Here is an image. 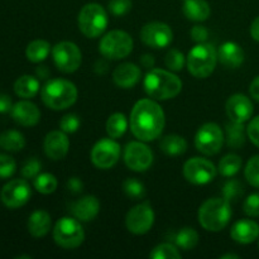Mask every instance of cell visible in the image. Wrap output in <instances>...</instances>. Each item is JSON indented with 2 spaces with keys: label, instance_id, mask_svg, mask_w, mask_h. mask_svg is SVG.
Returning a JSON list of instances; mask_svg holds the SVG:
<instances>
[{
  "label": "cell",
  "instance_id": "4316f807",
  "mask_svg": "<svg viewBox=\"0 0 259 259\" xmlns=\"http://www.w3.org/2000/svg\"><path fill=\"white\" fill-rule=\"evenodd\" d=\"M162 152L167 156L176 157L181 156L187 151V142L186 139L182 137L176 136V134H171V136H166L159 143Z\"/></svg>",
  "mask_w": 259,
  "mask_h": 259
},
{
  "label": "cell",
  "instance_id": "30bf717a",
  "mask_svg": "<svg viewBox=\"0 0 259 259\" xmlns=\"http://www.w3.org/2000/svg\"><path fill=\"white\" fill-rule=\"evenodd\" d=\"M52 56L56 67L63 73H72L77 71L82 61L80 48L72 42L57 43L53 47Z\"/></svg>",
  "mask_w": 259,
  "mask_h": 259
},
{
  "label": "cell",
  "instance_id": "db71d44e",
  "mask_svg": "<svg viewBox=\"0 0 259 259\" xmlns=\"http://www.w3.org/2000/svg\"><path fill=\"white\" fill-rule=\"evenodd\" d=\"M222 258H223V259H228V258H234V259H238V258H239V255H237V254H232V253H229V254H224V255H222Z\"/></svg>",
  "mask_w": 259,
  "mask_h": 259
},
{
  "label": "cell",
  "instance_id": "7c38bea8",
  "mask_svg": "<svg viewBox=\"0 0 259 259\" xmlns=\"http://www.w3.org/2000/svg\"><path fill=\"white\" fill-rule=\"evenodd\" d=\"M184 176L192 185H206L217 177V168L207 159L195 157L185 163Z\"/></svg>",
  "mask_w": 259,
  "mask_h": 259
},
{
  "label": "cell",
  "instance_id": "ba28073f",
  "mask_svg": "<svg viewBox=\"0 0 259 259\" xmlns=\"http://www.w3.org/2000/svg\"><path fill=\"white\" fill-rule=\"evenodd\" d=\"M99 51L109 60H121L133 51V39L124 30H111L101 38Z\"/></svg>",
  "mask_w": 259,
  "mask_h": 259
},
{
  "label": "cell",
  "instance_id": "b9f144b4",
  "mask_svg": "<svg viewBox=\"0 0 259 259\" xmlns=\"http://www.w3.org/2000/svg\"><path fill=\"white\" fill-rule=\"evenodd\" d=\"M80 119L75 114H67L63 116L60 121V128L61 131L65 133H75L78 128H80Z\"/></svg>",
  "mask_w": 259,
  "mask_h": 259
},
{
  "label": "cell",
  "instance_id": "e0dca14e",
  "mask_svg": "<svg viewBox=\"0 0 259 259\" xmlns=\"http://www.w3.org/2000/svg\"><path fill=\"white\" fill-rule=\"evenodd\" d=\"M225 109H227V114L230 120L238 121V123H245L253 115L252 101L242 94H235L230 96L228 99Z\"/></svg>",
  "mask_w": 259,
  "mask_h": 259
},
{
  "label": "cell",
  "instance_id": "f35d334b",
  "mask_svg": "<svg viewBox=\"0 0 259 259\" xmlns=\"http://www.w3.org/2000/svg\"><path fill=\"white\" fill-rule=\"evenodd\" d=\"M185 62H186V60H185L184 53L179 50H175V48L169 50L167 52L166 58H164V63H166L167 67L171 71H176V72L184 68Z\"/></svg>",
  "mask_w": 259,
  "mask_h": 259
},
{
  "label": "cell",
  "instance_id": "60d3db41",
  "mask_svg": "<svg viewBox=\"0 0 259 259\" xmlns=\"http://www.w3.org/2000/svg\"><path fill=\"white\" fill-rule=\"evenodd\" d=\"M132 9V0H110L109 10L115 17H123Z\"/></svg>",
  "mask_w": 259,
  "mask_h": 259
},
{
  "label": "cell",
  "instance_id": "7dc6e473",
  "mask_svg": "<svg viewBox=\"0 0 259 259\" xmlns=\"http://www.w3.org/2000/svg\"><path fill=\"white\" fill-rule=\"evenodd\" d=\"M67 189L70 190L72 194H80L83 190V182L77 177H72L67 181Z\"/></svg>",
  "mask_w": 259,
  "mask_h": 259
},
{
  "label": "cell",
  "instance_id": "8d00e7d4",
  "mask_svg": "<svg viewBox=\"0 0 259 259\" xmlns=\"http://www.w3.org/2000/svg\"><path fill=\"white\" fill-rule=\"evenodd\" d=\"M244 194V186L237 180H230L223 187V197L229 202L237 201Z\"/></svg>",
  "mask_w": 259,
  "mask_h": 259
},
{
  "label": "cell",
  "instance_id": "603a6c76",
  "mask_svg": "<svg viewBox=\"0 0 259 259\" xmlns=\"http://www.w3.org/2000/svg\"><path fill=\"white\" fill-rule=\"evenodd\" d=\"M218 60L227 68H238L244 62V51L238 43L225 42L218 51Z\"/></svg>",
  "mask_w": 259,
  "mask_h": 259
},
{
  "label": "cell",
  "instance_id": "74e56055",
  "mask_svg": "<svg viewBox=\"0 0 259 259\" xmlns=\"http://www.w3.org/2000/svg\"><path fill=\"white\" fill-rule=\"evenodd\" d=\"M244 175L249 185L259 189V156H254L248 161Z\"/></svg>",
  "mask_w": 259,
  "mask_h": 259
},
{
  "label": "cell",
  "instance_id": "ee69618b",
  "mask_svg": "<svg viewBox=\"0 0 259 259\" xmlns=\"http://www.w3.org/2000/svg\"><path fill=\"white\" fill-rule=\"evenodd\" d=\"M40 168H42V164H40V162L38 159H28L22 168V176L24 179H35L39 175Z\"/></svg>",
  "mask_w": 259,
  "mask_h": 259
},
{
  "label": "cell",
  "instance_id": "8992f818",
  "mask_svg": "<svg viewBox=\"0 0 259 259\" xmlns=\"http://www.w3.org/2000/svg\"><path fill=\"white\" fill-rule=\"evenodd\" d=\"M108 13L96 3H90L82 7L78 13V28L89 38H96L105 32L108 27Z\"/></svg>",
  "mask_w": 259,
  "mask_h": 259
},
{
  "label": "cell",
  "instance_id": "9a60e30c",
  "mask_svg": "<svg viewBox=\"0 0 259 259\" xmlns=\"http://www.w3.org/2000/svg\"><path fill=\"white\" fill-rule=\"evenodd\" d=\"M120 157V146L113 139H101L91 151V161L96 167L103 169L115 166Z\"/></svg>",
  "mask_w": 259,
  "mask_h": 259
},
{
  "label": "cell",
  "instance_id": "4dcf8cb0",
  "mask_svg": "<svg viewBox=\"0 0 259 259\" xmlns=\"http://www.w3.org/2000/svg\"><path fill=\"white\" fill-rule=\"evenodd\" d=\"M126 128H128V120H126V116L121 113L113 114L109 116L108 121H106V132H108L109 137L113 139L123 137L126 132Z\"/></svg>",
  "mask_w": 259,
  "mask_h": 259
},
{
  "label": "cell",
  "instance_id": "836d02e7",
  "mask_svg": "<svg viewBox=\"0 0 259 259\" xmlns=\"http://www.w3.org/2000/svg\"><path fill=\"white\" fill-rule=\"evenodd\" d=\"M34 189L43 195H50L57 189V179L51 174H40L34 179Z\"/></svg>",
  "mask_w": 259,
  "mask_h": 259
},
{
  "label": "cell",
  "instance_id": "83f0119b",
  "mask_svg": "<svg viewBox=\"0 0 259 259\" xmlns=\"http://www.w3.org/2000/svg\"><path fill=\"white\" fill-rule=\"evenodd\" d=\"M25 138L18 131H5L0 134V148L8 152H19L24 148Z\"/></svg>",
  "mask_w": 259,
  "mask_h": 259
},
{
  "label": "cell",
  "instance_id": "6da1fadb",
  "mask_svg": "<svg viewBox=\"0 0 259 259\" xmlns=\"http://www.w3.org/2000/svg\"><path fill=\"white\" fill-rule=\"evenodd\" d=\"M164 128V113L161 106L151 99L139 100L131 114V129L142 142L154 141Z\"/></svg>",
  "mask_w": 259,
  "mask_h": 259
},
{
  "label": "cell",
  "instance_id": "681fc988",
  "mask_svg": "<svg viewBox=\"0 0 259 259\" xmlns=\"http://www.w3.org/2000/svg\"><path fill=\"white\" fill-rule=\"evenodd\" d=\"M249 93L254 100L259 101V76H257V77L252 81V83H250Z\"/></svg>",
  "mask_w": 259,
  "mask_h": 259
},
{
  "label": "cell",
  "instance_id": "d6986e66",
  "mask_svg": "<svg viewBox=\"0 0 259 259\" xmlns=\"http://www.w3.org/2000/svg\"><path fill=\"white\" fill-rule=\"evenodd\" d=\"M45 152L51 159H58L65 158L66 154L68 153V148H70V141H68L67 136L65 132L53 131L48 133L45 138Z\"/></svg>",
  "mask_w": 259,
  "mask_h": 259
},
{
  "label": "cell",
  "instance_id": "8fae6325",
  "mask_svg": "<svg viewBox=\"0 0 259 259\" xmlns=\"http://www.w3.org/2000/svg\"><path fill=\"white\" fill-rule=\"evenodd\" d=\"M154 223V212L149 202H142L126 214L125 225L133 234L142 235L151 230Z\"/></svg>",
  "mask_w": 259,
  "mask_h": 259
},
{
  "label": "cell",
  "instance_id": "e575fe53",
  "mask_svg": "<svg viewBox=\"0 0 259 259\" xmlns=\"http://www.w3.org/2000/svg\"><path fill=\"white\" fill-rule=\"evenodd\" d=\"M149 258L152 259H180L181 258V253L179 252L175 245L169 244V243H163L159 244L149 253Z\"/></svg>",
  "mask_w": 259,
  "mask_h": 259
},
{
  "label": "cell",
  "instance_id": "ffe728a7",
  "mask_svg": "<svg viewBox=\"0 0 259 259\" xmlns=\"http://www.w3.org/2000/svg\"><path fill=\"white\" fill-rule=\"evenodd\" d=\"M70 211L80 222H91L100 211V202L93 195L82 197L70 205Z\"/></svg>",
  "mask_w": 259,
  "mask_h": 259
},
{
  "label": "cell",
  "instance_id": "f6af8a7d",
  "mask_svg": "<svg viewBox=\"0 0 259 259\" xmlns=\"http://www.w3.org/2000/svg\"><path fill=\"white\" fill-rule=\"evenodd\" d=\"M247 134L252 143L259 148V115L255 116L247 128Z\"/></svg>",
  "mask_w": 259,
  "mask_h": 259
},
{
  "label": "cell",
  "instance_id": "c3c4849f",
  "mask_svg": "<svg viewBox=\"0 0 259 259\" xmlns=\"http://www.w3.org/2000/svg\"><path fill=\"white\" fill-rule=\"evenodd\" d=\"M13 108L12 99L9 95H5V94H0V114L9 113Z\"/></svg>",
  "mask_w": 259,
  "mask_h": 259
},
{
  "label": "cell",
  "instance_id": "277c9868",
  "mask_svg": "<svg viewBox=\"0 0 259 259\" xmlns=\"http://www.w3.org/2000/svg\"><path fill=\"white\" fill-rule=\"evenodd\" d=\"M232 218V206L228 200L210 199L199 209V223L209 232H220L224 229Z\"/></svg>",
  "mask_w": 259,
  "mask_h": 259
},
{
  "label": "cell",
  "instance_id": "ac0fdd59",
  "mask_svg": "<svg viewBox=\"0 0 259 259\" xmlns=\"http://www.w3.org/2000/svg\"><path fill=\"white\" fill-rule=\"evenodd\" d=\"M10 115H12L13 120L19 125L34 126L37 125L40 119V111L35 104L23 100L13 105Z\"/></svg>",
  "mask_w": 259,
  "mask_h": 259
},
{
  "label": "cell",
  "instance_id": "484cf974",
  "mask_svg": "<svg viewBox=\"0 0 259 259\" xmlns=\"http://www.w3.org/2000/svg\"><path fill=\"white\" fill-rule=\"evenodd\" d=\"M14 91L19 98H34L39 91V81L30 75L20 76L14 82Z\"/></svg>",
  "mask_w": 259,
  "mask_h": 259
},
{
  "label": "cell",
  "instance_id": "d590c367",
  "mask_svg": "<svg viewBox=\"0 0 259 259\" xmlns=\"http://www.w3.org/2000/svg\"><path fill=\"white\" fill-rule=\"evenodd\" d=\"M123 190L126 196L132 200H141L146 195V187L136 179H126L123 184Z\"/></svg>",
  "mask_w": 259,
  "mask_h": 259
},
{
  "label": "cell",
  "instance_id": "2e32d148",
  "mask_svg": "<svg viewBox=\"0 0 259 259\" xmlns=\"http://www.w3.org/2000/svg\"><path fill=\"white\" fill-rule=\"evenodd\" d=\"M141 38L144 45L152 48H164L171 45L174 33L171 28L162 22L147 23L141 30Z\"/></svg>",
  "mask_w": 259,
  "mask_h": 259
},
{
  "label": "cell",
  "instance_id": "44dd1931",
  "mask_svg": "<svg viewBox=\"0 0 259 259\" xmlns=\"http://www.w3.org/2000/svg\"><path fill=\"white\" fill-rule=\"evenodd\" d=\"M142 76L141 68L131 62L119 65L113 72V80L121 89H132L139 82Z\"/></svg>",
  "mask_w": 259,
  "mask_h": 259
},
{
  "label": "cell",
  "instance_id": "f1b7e54d",
  "mask_svg": "<svg viewBox=\"0 0 259 259\" xmlns=\"http://www.w3.org/2000/svg\"><path fill=\"white\" fill-rule=\"evenodd\" d=\"M227 128V144L230 148H242L245 144V129L243 123L232 120L225 125Z\"/></svg>",
  "mask_w": 259,
  "mask_h": 259
},
{
  "label": "cell",
  "instance_id": "5bb4252c",
  "mask_svg": "<svg viewBox=\"0 0 259 259\" xmlns=\"http://www.w3.org/2000/svg\"><path fill=\"white\" fill-rule=\"evenodd\" d=\"M124 162L132 171L144 172L153 163V153L142 141L131 142L124 149Z\"/></svg>",
  "mask_w": 259,
  "mask_h": 259
},
{
  "label": "cell",
  "instance_id": "f546056e",
  "mask_svg": "<svg viewBox=\"0 0 259 259\" xmlns=\"http://www.w3.org/2000/svg\"><path fill=\"white\" fill-rule=\"evenodd\" d=\"M51 51V45L45 39H35L27 46L25 56L30 62H42L47 58Z\"/></svg>",
  "mask_w": 259,
  "mask_h": 259
},
{
  "label": "cell",
  "instance_id": "ab89813d",
  "mask_svg": "<svg viewBox=\"0 0 259 259\" xmlns=\"http://www.w3.org/2000/svg\"><path fill=\"white\" fill-rule=\"evenodd\" d=\"M17 163L7 154H0V179H9L14 175Z\"/></svg>",
  "mask_w": 259,
  "mask_h": 259
},
{
  "label": "cell",
  "instance_id": "52a82bcc",
  "mask_svg": "<svg viewBox=\"0 0 259 259\" xmlns=\"http://www.w3.org/2000/svg\"><path fill=\"white\" fill-rule=\"evenodd\" d=\"M53 239L57 245L65 249H75L80 247L85 239V232L81 227L80 220L67 217L58 220L53 229Z\"/></svg>",
  "mask_w": 259,
  "mask_h": 259
},
{
  "label": "cell",
  "instance_id": "7402d4cb",
  "mask_svg": "<svg viewBox=\"0 0 259 259\" xmlns=\"http://www.w3.org/2000/svg\"><path fill=\"white\" fill-rule=\"evenodd\" d=\"M230 237L240 244H250L258 239L259 224L254 220H239L233 225L232 230H230Z\"/></svg>",
  "mask_w": 259,
  "mask_h": 259
},
{
  "label": "cell",
  "instance_id": "9c48e42d",
  "mask_svg": "<svg viewBox=\"0 0 259 259\" xmlns=\"http://www.w3.org/2000/svg\"><path fill=\"white\" fill-rule=\"evenodd\" d=\"M224 143V133L215 123H206L197 131L195 136V146L197 151L205 156H214L222 149Z\"/></svg>",
  "mask_w": 259,
  "mask_h": 259
},
{
  "label": "cell",
  "instance_id": "bcb514c9",
  "mask_svg": "<svg viewBox=\"0 0 259 259\" xmlns=\"http://www.w3.org/2000/svg\"><path fill=\"white\" fill-rule=\"evenodd\" d=\"M190 35L191 39L196 43H204L209 37V32L202 25H195L191 30H190Z\"/></svg>",
  "mask_w": 259,
  "mask_h": 259
},
{
  "label": "cell",
  "instance_id": "3957f363",
  "mask_svg": "<svg viewBox=\"0 0 259 259\" xmlns=\"http://www.w3.org/2000/svg\"><path fill=\"white\" fill-rule=\"evenodd\" d=\"M40 96L45 105L52 110H65L77 100V89L71 81L56 78L43 86Z\"/></svg>",
  "mask_w": 259,
  "mask_h": 259
},
{
  "label": "cell",
  "instance_id": "7bdbcfd3",
  "mask_svg": "<svg viewBox=\"0 0 259 259\" xmlns=\"http://www.w3.org/2000/svg\"><path fill=\"white\" fill-rule=\"evenodd\" d=\"M243 209L244 212L248 217L257 218L259 217V192L249 195V196L245 199L244 205H243Z\"/></svg>",
  "mask_w": 259,
  "mask_h": 259
},
{
  "label": "cell",
  "instance_id": "1f68e13d",
  "mask_svg": "<svg viewBox=\"0 0 259 259\" xmlns=\"http://www.w3.org/2000/svg\"><path fill=\"white\" fill-rule=\"evenodd\" d=\"M199 233L196 232L192 228H184L182 230H180L179 233L175 237V243L179 248L184 250H191L199 243Z\"/></svg>",
  "mask_w": 259,
  "mask_h": 259
},
{
  "label": "cell",
  "instance_id": "5b68a950",
  "mask_svg": "<svg viewBox=\"0 0 259 259\" xmlns=\"http://www.w3.org/2000/svg\"><path fill=\"white\" fill-rule=\"evenodd\" d=\"M218 62V52L209 43H199L187 55V68L192 76L206 78L214 72Z\"/></svg>",
  "mask_w": 259,
  "mask_h": 259
},
{
  "label": "cell",
  "instance_id": "cb8c5ba5",
  "mask_svg": "<svg viewBox=\"0 0 259 259\" xmlns=\"http://www.w3.org/2000/svg\"><path fill=\"white\" fill-rule=\"evenodd\" d=\"M51 229V217L45 210L32 212L28 219V230L34 238H42L48 234Z\"/></svg>",
  "mask_w": 259,
  "mask_h": 259
},
{
  "label": "cell",
  "instance_id": "f907efd6",
  "mask_svg": "<svg viewBox=\"0 0 259 259\" xmlns=\"http://www.w3.org/2000/svg\"><path fill=\"white\" fill-rule=\"evenodd\" d=\"M250 35L253 37V39L259 42V17L255 18L250 25Z\"/></svg>",
  "mask_w": 259,
  "mask_h": 259
},
{
  "label": "cell",
  "instance_id": "7a4b0ae2",
  "mask_svg": "<svg viewBox=\"0 0 259 259\" xmlns=\"http://www.w3.org/2000/svg\"><path fill=\"white\" fill-rule=\"evenodd\" d=\"M144 90L156 100H169L181 93L182 81L169 71L153 68L144 78Z\"/></svg>",
  "mask_w": 259,
  "mask_h": 259
},
{
  "label": "cell",
  "instance_id": "4fadbf2b",
  "mask_svg": "<svg viewBox=\"0 0 259 259\" xmlns=\"http://www.w3.org/2000/svg\"><path fill=\"white\" fill-rule=\"evenodd\" d=\"M30 195L32 191L25 180H13L2 189L0 200L9 209H18L29 201Z\"/></svg>",
  "mask_w": 259,
  "mask_h": 259
},
{
  "label": "cell",
  "instance_id": "f5cc1de1",
  "mask_svg": "<svg viewBox=\"0 0 259 259\" xmlns=\"http://www.w3.org/2000/svg\"><path fill=\"white\" fill-rule=\"evenodd\" d=\"M37 76L39 78H47L48 76H50V70H48L46 66H39V67L37 68Z\"/></svg>",
  "mask_w": 259,
  "mask_h": 259
},
{
  "label": "cell",
  "instance_id": "d4e9b609",
  "mask_svg": "<svg viewBox=\"0 0 259 259\" xmlns=\"http://www.w3.org/2000/svg\"><path fill=\"white\" fill-rule=\"evenodd\" d=\"M185 17L192 22H204L210 17V5L206 0H185L184 3Z\"/></svg>",
  "mask_w": 259,
  "mask_h": 259
},
{
  "label": "cell",
  "instance_id": "d6a6232c",
  "mask_svg": "<svg viewBox=\"0 0 259 259\" xmlns=\"http://www.w3.org/2000/svg\"><path fill=\"white\" fill-rule=\"evenodd\" d=\"M243 161L237 154H227L219 163V172L224 177H233L242 168Z\"/></svg>",
  "mask_w": 259,
  "mask_h": 259
},
{
  "label": "cell",
  "instance_id": "816d5d0a",
  "mask_svg": "<svg viewBox=\"0 0 259 259\" xmlns=\"http://www.w3.org/2000/svg\"><path fill=\"white\" fill-rule=\"evenodd\" d=\"M154 62H156V61H154V57L152 55H144L143 57L141 58L142 66H143V67H146V68L153 67Z\"/></svg>",
  "mask_w": 259,
  "mask_h": 259
}]
</instances>
